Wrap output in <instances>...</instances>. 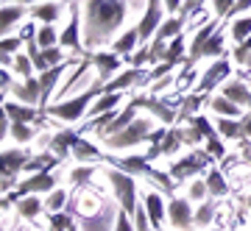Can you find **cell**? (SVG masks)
Listing matches in <instances>:
<instances>
[{
	"mask_svg": "<svg viewBox=\"0 0 251 231\" xmlns=\"http://www.w3.org/2000/svg\"><path fill=\"white\" fill-rule=\"evenodd\" d=\"M126 0H87L84 9V45L87 47H98L109 42L112 34L123 25L126 20Z\"/></svg>",
	"mask_w": 251,
	"mask_h": 231,
	"instance_id": "obj_1",
	"label": "cell"
},
{
	"mask_svg": "<svg viewBox=\"0 0 251 231\" xmlns=\"http://www.w3.org/2000/svg\"><path fill=\"white\" fill-rule=\"evenodd\" d=\"M201 139H204V137L198 134L196 125H190V128L173 125V128H168V134H165V139H162L159 145H151V148H148L145 159L151 162V159H156V156H173L181 145H196V142H201Z\"/></svg>",
	"mask_w": 251,
	"mask_h": 231,
	"instance_id": "obj_2",
	"label": "cell"
},
{
	"mask_svg": "<svg viewBox=\"0 0 251 231\" xmlns=\"http://www.w3.org/2000/svg\"><path fill=\"white\" fill-rule=\"evenodd\" d=\"M112 164H115L117 170L128 173V176L151 178V181H156V184L162 187V192H165V195L173 198V178H171V173H159V170H153L151 164H148V159H145V156H126V159H112Z\"/></svg>",
	"mask_w": 251,
	"mask_h": 231,
	"instance_id": "obj_3",
	"label": "cell"
},
{
	"mask_svg": "<svg viewBox=\"0 0 251 231\" xmlns=\"http://www.w3.org/2000/svg\"><path fill=\"white\" fill-rule=\"evenodd\" d=\"M98 92H103V84H92L87 92L75 95L73 100H62V103L48 106V115H50V117H59V120H64V123H78L81 117H84V112L92 106V98H95Z\"/></svg>",
	"mask_w": 251,
	"mask_h": 231,
	"instance_id": "obj_4",
	"label": "cell"
},
{
	"mask_svg": "<svg viewBox=\"0 0 251 231\" xmlns=\"http://www.w3.org/2000/svg\"><path fill=\"white\" fill-rule=\"evenodd\" d=\"M131 103H134L137 109H145V112H151L159 123L165 125H176L179 123V112H176V100L171 98H156V95H137V98H131Z\"/></svg>",
	"mask_w": 251,
	"mask_h": 231,
	"instance_id": "obj_5",
	"label": "cell"
},
{
	"mask_svg": "<svg viewBox=\"0 0 251 231\" xmlns=\"http://www.w3.org/2000/svg\"><path fill=\"white\" fill-rule=\"evenodd\" d=\"M109 181H112V187H115V195L117 201H120V212H128L131 217H134L137 212V181L134 176H128V173H123V170H109Z\"/></svg>",
	"mask_w": 251,
	"mask_h": 231,
	"instance_id": "obj_6",
	"label": "cell"
},
{
	"mask_svg": "<svg viewBox=\"0 0 251 231\" xmlns=\"http://www.w3.org/2000/svg\"><path fill=\"white\" fill-rule=\"evenodd\" d=\"M151 134H153V128H151L148 120H134L128 128H123L120 134L109 137V139H103V142H106V151H126V148H131V145L145 142Z\"/></svg>",
	"mask_w": 251,
	"mask_h": 231,
	"instance_id": "obj_7",
	"label": "cell"
},
{
	"mask_svg": "<svg viewBox=\"0 0 251 231\" xmlns=\"http://www.w3.org/2000/svg\"><path fill=\"white\" fill-rule=\"evenodd\" d=\"M209 164H212V153L209 151H193V153H187L181 162L171 164L168 173H171V178H176V181H187V178L204 173Z\"/></svg>",
	"mask_w": 251,
	"mask_h": 231,
	"instance_id": "obj_8",
	"label": "cell"
},
{
	"mask_svg": "<svg viewBox=\"0 0 251 231\" xmlns=\"http://www.w3.org/2000/svg\"><path fill=\"white\" fill-rule=\"evenodd\" d=\"M162 11H165V3L162 0H148V6H145V14L143 20L137 23V31H140V42L148 45L151 42V36H156V31L162 28Z\"/></svg>",
	"mask_w": 251,
	"mask_h": 231,
	"instance_id": "obj_9",
	"label": "cell"
},
{
	"mask_svg": "<svg viewBox=\"0 0 251 231\" xmlns=\"http://www.w3.org/2000/svg\"><path fill=\"white\" fill-rule=\"evenodd\" d=\"M151 78V70H145V67H128L126 72L115 75L112 81L103 84V95H115V92H123L128 87H137V84H148Z\"/></svg>",
	"mask_w": 251,
	"mask_h": 231,
	"instance_id": "obj_10",
	"label": "cell"
},
{
	"mask_svg": "<svg viewBox=\"0 0 251 231\" xmlns=\"http://www.w3.org/2000/svg\"><path fill=\"white\" fill-rule=\"evenodd\" d=\"M59 47H73V50H78V56H84V42H81V9L75 3H73V9H70V23H67V28L59 34Z\"/></svg>",
	"mask_w": 251,
	"mask_h": 231,
	"instance_id": "obj_11",
	"label": "cell"
},
{
	"mask_svg": "<svg viewBox=\"0 0 251 231\" xmlns=\"http://www.w3.org/2000/svg\"><path fill=\"white\" fill-rule=\"evenodd\" d=\"M168 220L173 223V229H179V231L193 229V226H196V214H193V209H190V201H184V198H171Z\"/></svg>",
	"mask_w": 251,
	"mask_h": 231,
	"instance_id": "obj_12",
	"label": "cell"
},
{
	"mask_svg": "<svg viewBox=\"0 0 251 231\" xmlns=\"http://www.w3.org/2000/svg\"><path fill=\"white\" fill-rule=\"evenodd\" d=\"M3 115L9 117L11 123H39L42 125V112L36 106H28V103H20V100H3Z\"/></svg>",
	"mask_w": 251,
	"mask_h": 231,
	"instance_id": "obj_13",
	"label": "cell"
},
{
	"mask_svg": "<svg viewBox=\"0 0 251 231\" xmlns=\"http://www.w3.org/2000/svg\"><path fill=\"white\" fill-rule=\"evenodd\" d=\"M229 72H232V67H229V59H226V56L215 59V64H212V67L204 72V78L198 81V92L204 95V92H209V89H215L218 84H221V81L229 75Z\"/></svg>",
	"mask_w": 251,
	"mask_h": 231,
	"instance_id": "obj_14",
	"label": "cell"
},
{
	"mask_svg": "<svg viewBox=\"0 0 251 231\" xmlns=\"http://www.w3.org/2000/svg\"><path fill=\"white\" fill-rule=\"evenodd\" d=\"M14 98L20 100V103H28V106H36L39 109V100H42V84H39V78L36 75H31V78H25L23 84H14Z\"/></svg>",
	"mask_w": 251,
	"mask_h": 231,
	"instance_id": "obj_15",
	"label": "cell"
},
{
	"mask_svg": "<svg viewBox=\"0 0 251 231\" xmlns=\"http://www.w3.org/2000/svg\"><path fill=\"white\" fill-rule=\"evenodd\" d=\"M134 120H137V106L131 103V100H128V103H126V109L120 112V115H117V120H112L106 128H100V131H98V134H100V139H109V137L120 134L123 128H128V125L134 123Z\"/></svg>",
	"mask_w": 251,
	"mask_h": 231,
	"instance_id": "obj_16",
	"label": "cell"
},
{
	"mask_svg": "<svg viewBox=\"0 0 251 231\" xmlns=\"http://www.w3.org/2000/svg\"><path fill=\"white\" fill-rule=\"evenodd\" d=\"M28 162H31L28 151H23V148H6V151H3V178L17 176L20 170H25Z\"/></svg>",
	"mask_w": 251,
	"mask_h": 231,
	"instance_id": "obj_17",
	"label": "cell"
},
{
	"mask_svg": "<svg viewBox=\"0 0 251 231\" xmlns=\"http://www.w3.org/2000/svg\"><path fill=\"white\" fill-rule=\"evenodd\" d=\"M92 64L98 67V75L103 78V84H106V81H112L115 72L123 67V59L117 53H92Z\"/></svg>",
	"mask_w": 251,
	"mask_h": 231,
	"instance_id": "obj_18",
	"label": "cell"
},
{
	"mask_svg": "<svg viewBox=\"0 0 251 231\" xmlns=\"http://www.w3.org/2000/svg\"><path fill=\"white\" fill-rule=\"evenodd\" d=\"M78 139V131H70V128H64V131H56L53 137H50V153L53 156H59V159H67L73 153V142Z\"/></svg>",
	"mask_w": 251,
	"mask_h": 231,
	"instance_id": "obj_19",
	"label": "cell"
},
{
	"mask_svg": "<svg viewBox=\"0 0 251 231\" xmlns=\"http://www.w3.org/2000/svg\"><path fill=\"white\" fill-rule=\"evenodd\" d=\"M224 98H229L232 103H237V106H251V87L249 84H243L240 78L234 81H226L224 84Z\"/></svg>",
	"mask_w": 251,
	"mask_h": 231,
	"instance_id": "obj_20",
	"label": "cell"
},
{
	"mask_svg": "<svg viewBox=\"0 0 251 231\" xmlns=\"http://www.w3.org/2000/svg\"><path fill=\"white\" fill-rule=\"evenodd\" d=\"M28 11L31 9H23V6H3V9H0V28H3V36H11L14 25L25 17Z\"/></svg>",
	"mask_w": 251,
	"mask_h": 231,
	"instance_id": "obj_21",
	"label": "cell"
},
{
	"mask_svg": "<svg viewBox=\"0 0 251 231\" xmlns=\"http://www.w3.org/2000/svg\"><path fill=\"white\" fill-rule=\"evenodd\" d=\"M204 100L206 98L201 95V92H193V95H187V98H181V103H179V123H190V120L198 115V109H201Z\"/></svg>",
	"mask_w": 251,
	"mask_h": 231,
	"instance_id": "obj_22",
	"label": "cell"
},
{
	"mask_svg": "<svg viewBox=\"0 0 251 231\" xmlns=\"http://www.w3.org/2000/svg\"><path fill=\"white\" fill-rule=\"evenodd\" d=\"M145 209H148V217H151L153 229L162 231V223H165V204H162L159 192H148V195H145Z\"/></svg>",
	"mask_w": 251,
	"mask_h": 231,
	"instance_id": "obj_23",
	"label": "cell"
},
{
	"mask_svg": "<svg viewBox=\"0 0 251 231\" xmlns=\"http://www.w3.org/2000/svg\"><path fill=\"white\" fill-rule=\"evenodd\" d=\"M137 42H140V31H137V28H128V31H123V34L115 39L112 50H115L117 56H128V53H134Z\"/></svg>",
	"mask_w": 251,
	"mask_h": 231,
	"instance_id": "obj_24",
	"label": "cell"
},
{
	"mask_svg": "<svg viewBox=\"0 0 251 231\" xmlns=\"http://www.w3.org/2000/svg\"><path fill=\"white\" fill-rule=\"evenodd\" d=\"M42 212H45V204H39L36 195H25L23 201H17V214L25 220H36Z\"/></svg>",
	"mask_w": 251,
	"mask_h": 231,
	"instance_id": "obj_25",
	"label": "cell"
},
{
	"mask_svg": "<svg viewBox=\"0 0 251 231\" xmlns=\"http://www.w3.org/2000/svg\"><path fill=\"white\" fill-rule=\"evenodd\" d=\"M59 14H62L59 3H36L34 9H31V17L45 23V25H53L56 20H59Z\"/></svg>",
	"mask_w": 251,
	"mask_h": 231,
	"instance_id": "obj_26",
	"label": "cell"
},
{
	"mask_svg": "<svg viewBox=\"0 0 251 231\" xmlns=\"http://www.w3.org/2000/svg\"><path fill=\"white\" fill-rule=\"evenodd\" d=\"M73 156L78 162H87V159H103V151H98L92 142H87L84 137L78 134V139L73 142Z\"/></svg>",
	"mask_w": 251,
	"mask_h": 231,
	"instance_id": "obj_27",
	"label": "cell"
},
{
	"mask_svg": "<svg viewBox=\"0 0 251 231\" xmlns=\"http://www.w3.org/2000/svg\"><path fill=\"white\" fill-rule=\"evenodd\" d=\"M206 187H209V195L212 198L229 195V184H226L224 173H218L215 167H209V173H206Z\"/></svg>",
	"mask_w": 251,
	"mask_h": 231,
	"instance_id": "obj_28",
	"label": "cell"
},
{
	"mask_svg": "<svg viewBox=\"0 0 251 231\" xmlns=\"http://www.w3.org/2000/svg\"><path fill=\"white\" fill-rule=\"evenodd\" d=\"M165 62L173 64V67H179V64L187 62V53H184V34H179L168 45V53H165Z\"/></svg>",
	"mask_w": 251,
	"mask_h": 231,
	"instance_id": "obj_29",
	"label": "cell"
},
{
	"mask_svg": "<svg viewBox=\"0 0 251 231\" xmlns=\"http://www.w3.org/2000/svg\"><path fill=\"white\" fill-rule=\"evenodd\" d=\"M120 100H123V95H120V92H115V95H100V98L90 106L92 120H95V117H100V115H106V112H112V109L120 103Z\"/></svg>",
	"mask_w": 251,
	"mask_h": 231,
	"instance_id": "obj_30",
	"label": "cell"
},
{
	"mask_svg": "<svg viewBox=\"0 0 251 231\" xmlns=\"http://www.w3.org/2000/svg\"><path fill=\"white\" fill-rule=\"evenodd\" d=\"M184 23H187V20L181 17V14H176V17H171V20H165V23H162V28L156 31V36H159V39H165V42H168V39H176V36L181 34Z\"/></svg>",
	"mask_w": 251,
	"mask_h": 231,
	"instance_id": "obj_31",
	"label": "cell"
},
{
	"mask_svg": "<svg viewBox=\"0 0 251 231\" xmlns=\"http://www.w3.org/2000/svg\"><path fill=\"white\" fill-rule=\"evenodd\" d=\"M218 134L226 137V139H243L240 120H234V117H224V120H218Z\"/></svg>",
	"mask_w": 251,
	"mask_h": 231,
	"instance_id": "obj_32",
	"label": "cell"
},
{
	"mask_svg": "<svg viewBox=\"0 0 251 231\" xmlns=\"http://www.w3.org/2000/svg\"><path fill=\"white\" fill-rule=\"evenodd\" d=\"M229 34H232V39H234L237 45L246 42V39L251 36V14H249V17L232 20V25H229Z\"/></svg>",
	"mask_w": 251,
	"mask_h": 231,
	"instance_id": "obj_33",
	"label": "cell"
},
{
	"mask_svg": "<svg viewBox=\"0 0 251 231\" xmlns=\"http://www.w3.org/2000/svg\"><path fill=\"white\" fill-rule=\"evenodd\" d=\"M209 106H212V112H218L221 117H240V106L237 103H232L229 98H209Z\"/></svg>",
	"mask_w": 251,
	"mask_h": 231,
	"instance_id": "obj_34",
	"label": "cell"
},
{
	"mask_svg": "<svg viewBox=\"0 0 251 231\" xmlns=\"http://www.w3.org/2000/svg\"><path fill=\"white\" fill-rule=\"evenodd\" d=\"M204 56H212V59L226 56V50H224V34H221V31H215V34L206 39V45L201 47V59H204Z\"/></svg>",
	"mask_w": 251,
	"mask_h": 231,
	"instance_id": "obj_35",
	"label": "cell"
},
{
	"mask_svg": "<svg viewBox=\"0 0 251 231\" xmlns=\"http://www.w3.org/2000/svg\"><path fill=\"white\" fill-rule=\"evenodd\" d=\"M70 204V195L64 192V189H53V192H48V201H45V209L50 214L53 212H62L64 206Z\"/></svg>",
	"mask_w": 251,
	"mask_h": 231,
	"instance_id": "obj_36",
	"label": "cell"
},
{
	"mask_svg": "<svg viewBox=\"0 0 251 231\" xmlns=\"http://www.w3.org/2000/svg\"><path fill=\"white\" fill-rule=\"evenodd\" d=\"M36 42H39V47H42V50L56 47V45H59V34H56V28L53 25H42L39 31H36Z\"/></svg>",
	"mask_w": 251,
	"mask_h": 231,
	"instance_id": "obj_37",
	"label": "cell"
},
{
	"mask_svg": "<svg viewBox=\"0 0 251 231\" xmlns=\"http://www.w3.org/2000/svg\"><path fill=\"white\" fill-rule=\"evenodd\" d=\"M212 217H215V201H204V204L196 209V226L204 229V226L212 223Z\"/></svg>",
	"mask_w": 251,
	"mask_h": 231,
	"instance_id": "obj_38",
	"label": "cell"
},
{
	"mask_svg": "<svg viewBox=\"0 0 251 231\" xmlns=\"http://www.w3.org/2000/svg\"><path fill=\"white\" fill-rule=\"evenodd\" d=\"M95 170H98L95 164H87V167H75V170H73V173H70V181L75 184V189H84V187H87Z\"/></svg>",
	"mask_w": 251,
	"mask_h": 231,
	"instance_id": "obj_39",
	"label": "cell"
},
{
	"mask_svg": "<svg viewBox=\"0 0 251 231\" xmlns=\"http://www.w3.org/2000/svg\"><path fill=\"white\" fill-rule=\"evenodd\" d=\"M11 67H14V72H17V75H23V78H31V75H34V70H36L28 53H17V56H14V64H11Z\"/></svg>",
	"mask_w": 251,
	"mask_h": 231,
	"instance_id": "obj_40",
	"label": "cell"
},
{
	"mask_svg": "<svg viewBox=\"0 0 251 231\" xmlns=\"http://www.w3.org/2000/svg\"><path fill=\"white\" fill-rule=\"evenodd\" d=\"M190 125H196L198 134H201L204 139H212V137H218V128H215L212 123H209V120H206L204 115H196L193 120H190Z\"/></svg>",
	"mask_w": 251,
	"mask_h": 231,
	"instance_id": "obj_41",
	"label": "cell"
},
{
	"mask_svg": "<svg viewBox=\"0 0 251 231\" xmlns=\"http://www.w3.org/2000/svg\"><path fill=\"white\" fill-rule=\"evenodd\" d=\"M73 214L70 212H53L50 214V231H70Z\"/></svg>",
	"mask_w": 251,
	"mask_h": 231,
	"instance_id": "obj_42",
	"label": "cell"
},
{
	"mask_svg": "<svg viewBox=\"0 0 251 231\" xmlns=\"http://www.w3.org/2000/svg\"><path fill=\"white\" fill-rule=\"evenodd\" d=\"M134 229L137 231H159V229H153V223H151V217H148L145 204L137 206V212H134Z\"/></svg>",
	"mask_w": 251,
	"mask_h": 231,
	"instance_id": "obj_43",
	"label": "cell"
},
{
	"mask_svg": "<svg viewBox=\"0 0 251 231\" xmlns=\"http://www.w3.org/2000/svg\"><path fill=\"white\" fill-rule=\"evenodd\" d=\"M34 128L28 123H11V137L17 139V142H28V139H34Z\"/></svg>",
	"mask_w": 251,
	"mask_h": 231,
	"instance_id": "obj_44",
	"label": "cell"
},
{
	"mask_svg": "<svg viewBox=\"0 0 251 231\" xmlns=\"http://www.w3.org/2000/svg\"><path fill=\"white\" fill-rule=\"evenodd\" d=\"M187 195H190V201H204L206 195H209V187H206V181H193L187 187Z\"/></svg>",
	"mask_w": 251,
	"mask_h": 231,
	"instance_id": "obj_45",
	"label": "cell"
},
{
	"mask_svg": "<svg viewBox=\"0 0 251 231\" xmlns=\"http://www.w3.org/2000/svg\"><path fill=\"white\" fill-rule=\"evenodd\" d=\"M249 56H251V36L232 50V59H234L237 64H246V62H249Z\"/></svg>",
	"mask_w": 251,
	"mask_h": 231,
	"instance_id": "obj_46",
	"label": "cell"
},
{
	"mask_svg": "<svg viewBox=\"0 0 251 231\" xmlns=\"http://www.w3.org/2000/svg\"><path fill=\"white\" fill-rule=\"evenodd\" d=\"M23 36H3V56H11V53H17L20 47H23Z\"/></svg>",
	"mask_w": 251,
	"mask_h": 231,
	"instance_id": "obj_47",
	"label": "cell"
},
{
	"mask_svg": "<svg viewBox=\"0 0 251 231\" xmlns=\"http://www.w3.org/2000/svg\"><path fill=\"white\" fill-rule=\"evenodd\" d=\"M115 231H137L134 229V217L128 212H120L117 214V223H115Z\"/></svg>",
	"mask_w": 251,
	"mask_h": 231,
	"instance_id": "obj_48",
	"label": "cell"
},
{
	"mask_svg": "<svg viewBox=\"0 0 251 231\" xmlns=\"http://www.w3.org/2000/svg\"><path fill=\"white\" fill-rule=\"evenodd\" d=\"M234 3H237V0H212V9H215V17H218V20H221V17L226 20V14L232 11V6H234Z\"/></svg>",
	"mask_w": 251,
	"mask_h": 231,
	"instance_id": "obj_49",
	"label": "cell"
},
{
	"mask_svg": "<svg viewBox=\"0 0 251 231\" xmlns=\"http://www.w3.org/2000/svg\"><path fill=\"white\" fill-rule=\"evenodd\" d=\"M206 0H187V3H184V6H181V17L187 20V17H193V14H198V11H201V6H204Z\"/></svg>",
	"mask_w": 251,
	"mask_h": 231,
	"instance_id": "obj_50",
	"label": "cell"
},
{
	"mask_svg": "<svg viewBox=\"0 0 251 231\" xmlns=\"http://www.w3.org/2000/svg\"><path fill=\"white\" fill-rule=\"evenodd\" d=\"M206 151L212 153V156H218V159H224V156H226V148H224V142H221L218 137L206 139Z\"/></svg>",
	"mask_w": 251,
	"mask_h": 231,
	"instance_id": "obj_51",
	"label": "cell"
},
{
	"mask_svg": "<svg viewBox=\"0 0 251 231\" xmlns=\"http://www.w3.org/2000/svg\"><path fill=\"white\" fill-rule=\"evenodd\" d=\"M45 59H48V64H50V67H59V64H64L62 47H59V45H56V47H48V50H45Z\"/></svg>",
	"mask_w": 251,
	"mask_h": 231,
	"instance_id": "obj_52",
	"label": "cell"
},
{
	"mask_svg": "<svg viewBox=\"0 0 251 231\" xmlns=\"http://www.w3.org/2000/svg\"><path fill=\"white\" fill-rule=\"evenodd\" d=\"M249 9H251V0H237V3L232 6V11L226 14V20H237L243 11H249Z\"/></svg>",
	"mask_w": 251,
	"mask_h": 231,
	"instance_id": "obj_53",
	"label": "cell"
},
{
	"mask_svg": "<svg viewBox=\"0 0 251 231\" xmlns=\"http://www.w3.org/2000/svg\"><path fill=\"white\" fill-rule=\"evenodd\" d=\"M171 70H173V64H168V62L156 64V67H153V70H151V78H148V81H156V78H159V75H165V72H171Z\"/></svg>",
	"mask_w": 251,
	"mask_h": 231,
	"instance_id": "obj_54",
	"label": "cell"
},
{
	"mask_svg": "<svg viewBox=\"0 0 251 231\" xmlns=\"http://www.w3.org/2000/svg\"><path fill=\"white\" fill-rule=\"evenodd\" d=\"M240 125H243V139H251V112L246 117H240Z\"/></svg>",
	"mask_w": 251,
	"mask_h": 231,
	"instance_id": "obj_55",
	"label": "cell"
},
{
	"mask_svg": "<svg viewBox=\"0 0 251 231\" xmlns=\"http://www.w3.org/2000/svg\"><path fill=\"white\" fill-rule=\"evenodd\" d=\"M0 87H3V92L14 89V87H11V75H9V70H3V72H0Z\"/></svg>",
	"mask_w": 251,
	"mask_h": 231,
	"instance_id": "obj_56",
	"label": "cell"
},
{
	"mask_svg": "<svg viewBox=\"0 0 251 231\" xmlns=\"http://www.w3.org/2000/svg\"><path fill=\"white\" fill-rule=\"evenodd\" d=\"M162 3H165V9L168 11H176V9L181 11V0H162Z\"/></svg>",
	"mask_w": 251,
	"mask_h": 231,
	"instance_id": "obj_57",
	"label": "cell"
},
{
	"mask_svg": "<svg viewBox=\"0 0 251 231\" xmlns=\"http://www.w3.org/2000/svg\"><path fill=\"white\" fill-rule=\"evenodd\" d=\"M14 3H17V6H36L39 0H14Z\"/></svg>",
	"mask_w": 251,
	"mask_h": 231,
	"instance_id": "obj_58",
	"label": "cell"
},
{
	"mask_svg": "<svg viewBox=\"0 0 251 231\" xmlns=\"http://www.w3.org/2000/svg\"><path fill=\"white\" fill-rule=\"evenodd\" d=\"M246 67H249V70H251V56H249V62H246Z\"/></svg>",
	"mask_w": 251,
	"mask_h": 231,
	"instance_id": "obj_59",
	"label": "cell"
},
{
	"mask_svg": "<svg viewBox=\"0 0 251 231\" xmlns=\"http://www.w3.org/2000/svg\"><path fill=\"white\" fill-rule=\"evenodd\" d=\"M70 231H78V229H75V226H70Z\"/></svg>",
	"mask_w": 251,
	"mask_h": 231,
	"instance_id": "obj_60",
	"label": "cell"
},
{
	"mask_svg": "<svg viewBox=\"0 0 251 231\" xmlns=\"http://www.w3.org/2000/svg\"><path fill=\"white\" fill-rule=\"evenodd\" d=\"M249 209H251V195H249Z\"/></svg>",
	"mask_w": 251,
	"mask_h": 231,
	"instance_id": "obj_61",
	"label": "cell"
},
{
	"mask_svg": "<svg viewBox=\"0 0 251 231\" xmlns=\"http://www.w3.org/2000/svg\"><path fill=\"white\" fill-rule=\"evenodd\" d=\"M249 87H251V75H249Z\"/></svg>",
	"mask_w": 251,
	"mask_h": 231,
	"instance_id": "obj_62",
	"label": "cell"
},
{
	"mask_svg": "<svg viewBox=\"0 0 251 231\" xmlns=\"http://www.w3.org/2000/svg\"><path fill=\"white\" fill-rule=\"evenodd\" d=\"M53 3H56V0H53ZM62 3H67V0H62Z\"/></svg>",
	"mask_w": 251,
	"mask_h": 231,
	"instance_id": "obj_63",
	"label": "cell"
}]
</instances>
